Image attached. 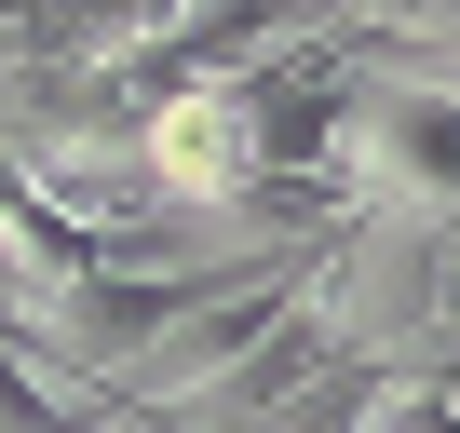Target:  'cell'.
Here are the masks:
<instances>
[{"instance_id":"obj_2","label":"cell","mask_w":460,"mask_h":433,"mask_svg":"<svg viewBox=\"0 0 460 433\" xmlns=\"http://www.w3.org/2000/svg\"><path fill=\"white\" fill-rule=\"evenodd\" d=\"M55 55H82L68 0H0V68H55Z\"/></svg>"},{"instance_id":"obj_1","label":"cell","mask_w":460,"mask_h":433,"mask_svg":"<svg viewBox=\"0 0 460 433\" xmlns=\"http://www.w3.org/2000/svg\"><path fill=\"white\" fill-rule=\"evenodd\" d=\"M136 149H149V190H163V203H203V216H230V203L271 176L258 95L230 82V68H190V82H163V95L136 109Z\"/></svg>"}]
</instances>
